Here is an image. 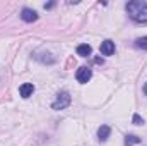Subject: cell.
Returning <instances> with one entry per match:
<instances>
[{"label":"cell","instance_id":"3","mask_svg":"<svg viewBox=\"0 0 147 146\" xmlns=\"http://www.w3.org/2000/svg\"><path fill=\"white\" fill-rule=\"evenodd\" d=\"M91 76H92V71L89 69V67H80L77 74H75V77H77V81L79 83H82V84H86L89 79H91Z\"/></svg>","mask_w":147,"mask_h":146},{"label":"cell","instance_id":"5","mask_svg":"<svg viewBox=\"0 0 147 146\" xmlns=\"http://www.w3.org/2000/svg\"><path fill=\"white\" fill-rule=\"evenodd\" d=\"M19 93H21L22 98H29V96L34 93V86H33L31 83H24V84L19 88Z\"/></svg>","mask_w":147,"mask_h":146},{"label":"cell","instance_id":"7","mask_svg":"<svg viewBox=\"0 0 147 146\" xmlns=\"http://www.w3.org/2000/svg\"><path fill=\"white\" fill-rule=\"evenodd\" d=\"M77 53H79L80 57H89V55L92 53V48H91V45L82 43V45H79V46H77Z\"/></svg>","mask_w":147,"mask_h":146},{"label":"cell","instance_id":"12","mask_svg":"<svg viewBox=\"0 0 147 146\" xmlns=\"http://www.w3.org/2000/svg\"><path fill=\"white\" fill-rule=\"evenodd\" d=\"M55 5V2H50V3H45V9H51Z\"/></svg>","mask_w":147,"mask_h":146},{"label":"cell","instance_id":"8","mask_svg":"<svg viewBox=\"0 0 147 146\" xmlns=\"http://www.w3.org/2000/svg\"><path fill=\"white\" fill-rule=\"evenodd\" d=\"M110 132H111L110 126H101V127L98 129V136H99V139H101V141H106V139H108V136H110Z\"/></svg>","mask_w":147,"mask_h":146},{"label":"cell","instance_id":"10","mask_svg":"<svg viewBox=\"0 0 147 146\" xmlns=\"http://www.w3.org/2000/svg\"><path fill=\"white\" fill-rule=\"evenodd\" d=\"M135 45H137L139 48H142V50H147V36L139 38V40L135 41Z\"/></svg>","mask_w":147,"mask_h":146},{"label":"cell","instance_id":"6","mask_svg":"<svg viewBox=\"0 0 147 146\" xmlns=\"http://www.w3.org/2000/svg\"><path fill=\"white\" fill-rule=\"evenodd\" d=\"M101 53L103 55H113L115 53V43L111 40H106L101 43Z\"/></svg>","mask_w":147,"mask_h":146},{"label":"cell","instance_id":"11","mask_svg":"<svg viewBox=\"0 0 147 146\" xmlns=\"http://www.w3.org/2000/svg\"><path fill=\"white\" fill-rule=\"evenodd\" d=\"M134 124H135V126H142V124H144V119H142L139 113H135V115H134Z\"/></svg>","mask_w":147,"mask_h":146},{"label":"cell","instance_id":"9","mask_svg":"<svg viewBox=\"0 0 147 146\" xmlns=\"http://www.w3.org/2000/svg\"><path fill=\"white\" fill-rule=\"evenodd\" d=\"M125 143H127V146H130V145H137V143H140V138H137V136H127L125 138Z\"/></svg>","mask_w":147,"mask_h":146},{"label":"cell","instance_id":"4","mask_svg":"<svg viewBox=\"0 0 147 146\" xmlns=\"http://www.w3.org/2000/svg\"><path fill=\"white\" fill-rule=\"evenodd\" d=\"M21 17H22V21H26V23H34L38 19V14H36V10H33V9H22Z\"/></svg>","mask_w":147,"mask_h":146},{"label":"cell","instance_id":"13","mask_svg":"<svg viewBox=\"0 0 147 146\" xmlns=\"http://www.w3.org/2000/svg\"><path fill=\"white\" fill-rule=\"evenodd\" d=\"M144 93H146V95H147V83H146V84H144Z\"/></svg>","mask_w":147,"mask_h":146},{"label":"cell","instance_id":"2","mask_svg":"<svg viewBox=\"0 0 147 146\" xmlns=\"http://www.w3.org/2000/svg\"><path fill=\"white\" fill-rule=\"evenodd\" d=\"M70 102H72V98H70V95L67 93V91H62L58 96H57V100L53 102V110H63L67 108L69 105H70Z\"/></svg>","mask_w":147,"mask_h":146},{"label":"cell","instance_id":"1","mask_svg":"<svg viewBox=\"0 0 147 146\" xmlns=\"http://www.w3.org/2000/svg\"><path fill=\"white\" fill-rule=\"evenodd\" d=\"M127 12L135 23H147V3L146 2H128L127 3Z\"/></svg>","mask_w":147,"mask_h":146}]
</instances>
